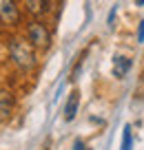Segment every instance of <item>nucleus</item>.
<instances>
[{"label":"nucleus","mask_w":144,"mask_h":150,"mask_svg":"<svg viewBox=\"0 0 144 150\" xmlns=\"http://www.w3.org/2000/svg\"><path fill=\"white\" fill-rule=\"evenodd\" d=\"M24 7L31 16H42L49 11L51 7V0H24Z\"/></svg>","instance_id":"obj_5"},{"label":"nucleus","mask_w":144,"mask_h":150,"mask_svg":"<svg viewBox=\"0 0 144 150\" xmlns=\"http://www.w3.org/2000/svg\"><path fill=\"white\" fill-rule=\"evenodd\" d=\"M133 146V137H131V126L124 128V139H122V150H131Z\"/></svg>","instance_id":"obj_8"},{"label":"nucleus","mask_w":144,"mask_h":150,"mask_svg":"<svg viewBox=\"0 0 144 150\" xmlns=\"http://www.w3.org/2000/svg\"><path fill=\"white\" fill-rule=\"evenodd\" d=\"M75 150H87V148H84L82 141H75Z\"/></svg>","instance_id":"obj_11"},{"label":"nucleus","mask_w":144,"mask_h":150,"mask_svg":"<svg viewBox=\"0 0 144 150\" xmlns=\"http://www.w3.org/2000/svg\"><path fill=\"white\" fill-rule=\"evenodd\" d=\"M16 108V97L11 91L7 88H0V124L5 122V119L11 117V112Z\"/></svg>","instance_id":"obj_4"},{"label":"nucleus","mask_w":144,"mask_h":150,"mask_svg":"<svg viewBox=\"0 0 144 150\" xmlns=\"http://www.w3.org/2000/svg\"><path fill=\"white\" fill-rule=\"evenodd\" d=\"M0 24H5V27L20 24V9L16 0H0Z\"/></svg>","instance_id":"obj_3"},{"label":"nucleus","mask_w":144,"mask_h":150,"mask_svg":"<svg viewBox=\"0 0 144 150\" xmlns=\"http://www.w3.org/2000/svg\"><path fill=\"white\" fill-rule=\"evenodd\" d=\"M113 20H115V7H113L111 13H109V24H111V27H113Z\"/></svg>","instance_id":"obj_10"},{"label":"nucleus","mask_w":144,"mask_h":150,"mask_svg":"<svg viewBox=\"0 0 144 150\" xmlns=\"http://www.w3.org/2000/svg\"><path fill=\"white\" fill-rule=\"evenodd\" d=\"M9 57L20 71H33L38 64L36 60V47L29 40L22 38H11L9 40Z\"/></svg>","instance_id":"obj_1"},{"label":"nucleus","mask_w":144,"mask_h":150,"mask_svg":"<svg viewBox=\"0 0 144 150\" xmlns=\"http://www.w3.org/2000/svg\"><path fill=\"white\" fill-rule=\"evenodd\" d=\"M129 69H131V60L129 57H124V55L115 57V62H113V75H115V77H124Z\"/></svg>","instance_id":"obj_7"},{"label":"nucleus","mask_w":144,"mask_h":150,"mask_svg":"<svg viewBox=\"0 0 144 150\" xmlns=\"http://www.w3.org/2000/svg\"><path fill=\"white\" fill-rule=\"evenodd\" d=\"M78 104H80V93H78V91H73V93L69 95L67 106H64V122H73L75 112H78Z\"/></svg>","instance_id":"obj_6"},{"label":"nucleus","mask_w":144,"mask_h":150,"mask_svg":"<svg viewBox=\"0 0 144 150\" xmlns=\"http://www.w3.org/2000/svg\"><path fill=\"white\" fill-rule=\"evenodd\" d=\"M27 40H29L36 49L47 51V49L51 47V31H49L42 22H31V24L27 27Z\"/></svg>","instance_id":"obj_2"},{"label":"nucleus","mask_w":144,"mask_h":150,"mask_svg":"<svg viewBox=\"0 0 144 150\" xmlns=\"http://www.w3.org/2000/svg\"><path fill=\"white\" fill-rule=\"evenodd\" d=\"M138 42H144V20L140 22V29H138Z\"/></svg>","instance_id":"obj_9"},{"label":"nucleus","mask_w":144,"mask_h":150,"mask_svg":"<svg viewBox=\"0 0 144 150\" xmlns=\"http://www.w3.org/2000/svg\"><path fill=\"white\" fill-rule=\"evenodd\" d=\"M138 5H144V0H138Z\"/></svg>","instance_id":"obj_12"}]
</instances>
